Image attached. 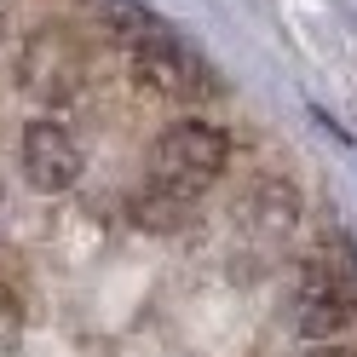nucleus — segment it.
<instances>
[{
  "label": "nucleus",
  "instance_id": "obj_3",
  "mask_svg": "<svg viewBox=\"0 0 357 357\" xmlns=\"http://www.w3.org/2000/svg\"><path fill=\"white\" fill-rule=\"evenodd\" d=\"M127 63H132V75H139L150 93L178 98V104H202V98H219V93H225L219 70H213V63L196 52L178 29L155 35L150 47H139V52H127Z\"/></svg>",
  "mask_w": 357,
  "mask_h": 357
},
{
  "label": "nucleus",
  "instance_id": "obj_1",
  "mask_svg": "<svg viewBox=\"0 0 357 357\" xmlns=\"http://www.w3.org/2000/svg\"><path fill=\"white\" fill-rule=\"evenodd\" d=\"M225 167H231L225 127L185 116V121H173L162 139H155V150H150V190H162V196H173V202L196 208V196H202Z\"/></svg>",
  "mask_w": 357,
  "mask_h": 357
},
{
  "label": "nucleus",
  "instance_id": "obj_2",
  "mask_svg": "<svg viewBox=\"0 0 357 357\" xmlns=\"http://www.w3.org/2000/svg\"><path fill=\"white\" fill-rule=\"evenodd\" d=\"M294 323L311 340H328L334 328H346L357 317V242L346 231H328L323 248L305 259L300 294H294Z\"/></svg>",
  "mask_w": 357,
  "mask_h": 357
},
{
  "label": "nucleus",
  "instance_id": "obj_5",
  "mask_svg": "<svg viewBox=\"0 0 357 357\" xmlns=\"http://www.w3.org/2000/svg\"><path fill=\"white\" fill-rule=\"evenodd\" d=\"M86 12L98 17V29L116 40L121 52H139V47H150L155 35H167L173 24L162 12H150L144 0H86Z\"/></svg>",
  "mask_w": 357,
  "mask_h": 357
},
{
  "label": "nucleus",
  "instance_id": "obj_6",
  "mask_svg": "<svg viewBox=\"0 0 357 357\" xmlns=\"http://www.w3.org/2000/svg\"><path fill=\"white\" fill-rule=\"evenodd\" d=\"M242 225H248L254 236H265V242H282L288 231L300 225V190L282 185V178H265V185H254Z\"/></svg>",
  "mask_w": 357,
  "mask_h": 357
},
{
  "label": "nucleus",
  "instance_id": "obj_7",
  "mask_svg": "<svg viewBox=\"0 0 357 357\" xmlns=\"http://www.w3.org/2000/svg\"><path fill=\"white\" fill-rule=\"evenodd\" d=\"M305 357H351L346 346H317V351H305Z\"/></svg>",
  "mask_w": 357,
  "mask_h": 357
},
{
  "label": "nucleus",
  "instance_id": "obj_4",
  "mask_svg": "<svg viewBox=\"0 0 357 357\" xmlns=\"http://www.w3.org/2000/svg\"><path fill=\"white\" fill-rule=\"evenodd\" d=\"M17 167H24V178L40 190V196H63L81 178V144L70 139V127L52 121V116H40L24 127V144H17Z\"/></svg>",
  "mask_w": 357,
  "mask_h": 357
}]
</instances>
